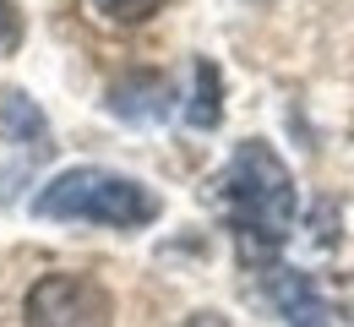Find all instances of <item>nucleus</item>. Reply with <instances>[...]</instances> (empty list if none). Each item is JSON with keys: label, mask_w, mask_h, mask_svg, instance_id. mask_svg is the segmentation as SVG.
Returning a JSON list of instances; mask_svg holds the SVG:
<instances>
[{"label": "nucleus", "mask_w": 354, "mask_h": 327, "mask_svg": "<svg viewBox=\"0 0 354 327\" xmlns=\"http://www.w3.org/2000/svg\"><path fill=\"white\" fill-rule=\"evenodd\" d=\"M267 295L278 306V317L289 327H333L327 322V300L316 295V283L295 268H267Z\"/></svg>", "instance_id": "4"}, {"label": "nucleus", "mask_w": 354, "mask_h": 327, "mask_svg": "<svg viewBox=\"0 0 354 327\" xmlns=\"http://www.w3.org/2000/svg\"><path fill=\"white\" fill-rule=\"evenodd\" d=\"M22 322L28 327H109L115 322V300L104 283L82 273H44L22 300Z\"/></svg>", "instance_id": "3"}, {"label": "nucleus", "mask_w": 354, "mask_h": 327, "mask_svg": "<svg viewBox=\"0 0 354 327\" xmlns=\"http://www.w3.org/2000/svg\"><path fill=\"white\" fill-rule=\"evenodd\" d=\"M223 196L240 234H257L267 245H278L283 234L295 230V175L283 169V158L267 142H240L223 175Z\"/></svg>", "instance_id": "2"}, {"label": "nucleus", "mask_w": 354, "mask_h": 327, "mask_svg": "<svg viewBox=\"0 0 354 327\" xmlns=\"http://www.w3.org/2000/svg\"><path fill=\"white\" fill-rule=\"evenodd\" d=\"M93 6H98L109 22H147L164 0H93Z\"/></svg>", "instance_id": "7"}, {"label": "nucleus", "mask_w": 354, "mask_h": 327, "mask_svg": "<svg viewBox=\"0 0 354 327\" xmlns=\"http://www.w3.org/2000/svg\"><path fill=\"white\" fill-rule=\"evenodd\" d=\"M185 327H229L218 311H196V317H185Z\"/></svg>", "instance_id": "9"}, {"label": "nucleus", "mask_w": 354, "mask_h": 327, "mask_svg": "<svg viewBox=\"0 0 354 327\" xmlns=\"http://www.w3.org/2000/svg\"><path fill=\"white\" fill-rule=\"evenodd\" d=\"M17 44H22V11H17V0H0V49L11 55Z\"/></svg>", "instance_id": "8"}, {"label": "nucleus", "mask_w": 354, "mask_h": 327, "mask_svg": "<svg viewBox=\"0 0 354 327\" xmlns=\"http://www.w3.org/2000/svg\"><path fill=\"white\" fill-rule=\"evenodd\" d=\"M109 109L126 115V120H158L169 109V82L153 77V71H136V77H120L109 88Z\"/></svg>", "instance_id": "5"}, {"label": "nucleus", "mask_w": 354, "mask_h": 327, "mask_svg": "<svg viewBox=\"0 0 354 327\" xmlns=\"http://www.w3.org/2000/svg\"><path fill=\"white\" fill-rule=\"evenodd\" d=\"M218 66H207V60H202V66H196V93H191V109H185V120H191V126H202V131H207V126H218V115H223V104H218Z\"/></svg>", "instance_id": "6"}, {"label": "nucleus", "mask_w": 354, "mask_h": 327, "mask_svg": "<svg viewBox=\"0 0 354 327\" xmlns=\"http://www.w3.org/2000/svg\"><path fill=\"white\" fill-rule=\"evenodd\" d=\"M33 213L39 218H82V224H104V230H142L158 218V196L131 175L82 164V169L55 175L33 196Z\"/></svg>", "instance_id": "1"}]
</instances>
